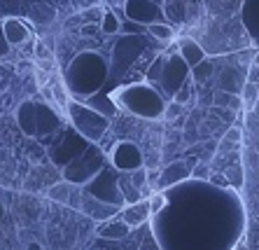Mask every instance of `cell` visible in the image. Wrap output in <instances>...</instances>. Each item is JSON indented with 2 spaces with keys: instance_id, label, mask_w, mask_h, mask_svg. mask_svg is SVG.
I'll list each match as a JSON object with an SVG mask.
<instances>
[{
  "instance_id": "obj_9",
  "label": "cell",
  "mask_w": 259,
  "mask_h": 250,
  "mask_svg": "<svg viewBox=\"0 0 259 250\" xmlns=\"http://www.w3.org/2000/svg\"><path fill=\"white\" fill-rule=\"evenodd\" d=\"M110 164L121 173H131L143 166V152H140V147L136 143L119 141L112 150V154H110Z\"/></svg>"
},
{
  "instance_id": "obj_17",
  "label": "cell",
  "mask_w": 259,
  "mask_h": 250,
  "mask_svg": "<svg viewBox=\"0 0 259 250\" xmlns=\"http://www.w3.org/2000/svg\"><path fill=\"white\" fill-rule=\"evenodd\" d=\"M82 208H84L94 220H105V218H112L119 206H112V203H105V201H101V199H96V196H91L89 201H84Z\"/></svg>"
},
{
  "instance_id": "obj_13",
  "label": "cell",
  "mask_w": 259,
  "mask_h": 250,
  "mask_svg": "<svg viewBox=\"0 0 259 250\" xmlns=\"http://www.w3.org/2000/svg\"><path fill=\"white\" fill-rule=\"evenodd\" d=\"M152 215V206H150V199H140L136 203H126L124 211H121V218L126 220L128 225L133 227H140L143 222H147V218Z\"/></svg>"
},
{
  "instance_id": "obj_27",
  "label": "cell",
  "mask_w": 259,
  "mask_h": 250,
  "mask_svg": "<svg viewBox=\"0 0 259 250\" xmlns=\"http://www.w3.org/2000/svg\"><path fill=\"white\" fill-rule=\"evenodd\" d=\"M182 112V103H178V101H173V103H168L166 105V110H163V117H166V119H175V117L180 115Z\"/></svg>"
},
{
  "instance_id": "obj_1",
  "label": "cell",
  "mask_w": 259,
  "mask_h": 250,
  "mask_svg": "<svg viewBox=\"0 0 259 250\" xmlns=\"http://www.w3.org/2000/svg\"><path fill=\"white\" fill-rule=\"evenodd\" d=\"M108 79V63L98 52H82L66 70V85L72 96H94Z\"/></svg>"
},
{
  "instance_id": "obj_18",
  "label": "cell",
  "mask_w": 259,
  "mask_h": 250,
  "mask_svg": "<svg viewBox=\"0 0 259 250\" xmlns=\"http://www.w3.org/2000/svg\"><path fill=\"white\" fill-rule=\"evenodd\" d=\"M238 143H241V129H238V127L229 129V131L224 134V138L220 141V147H217V157H227L229 152H236Z\"/></svg>"
},
{
  "instance_id": "obj_15",
  "label": "cell",
  "mask_w": 259,
  "mask_h": 250,
  "mask_svg": "<svg viewBox=\"0 0 259 250\" xmlns=\"http://www.w3.org/2000/svg\"><path fill=\"white\" fill-rule=\"evenodd\" d=\"M3 31H5V35H7V40H10L12 47L24 45L30 37L28 26H26L21 19H5V21H3Z\"/></svg>"
},
{
  "instance_id": "obj_32",
  "label": "cell",
  "mask_w": 259,
  "mask_h": 250,
  "mask_svg": "<svg viewBox=\"0 0 259 250\" xmlns=\"http://www.w3.org/2000/svg\"><path fill=\"white\" fill-rule=\"evenodd\" d=\"M252 66L259 70V49H257V52H254V56H252Z\"/></svg>"
},
{
  "instance_id": "obj_7",
  "label": "cell",
  "mask_w": 259,
  "mask_h": 250,
  "mask_svg": "<svg viewBox=\"0 0 259 250\" xmlns=\"http://www.w3.org/2000/svg\"><path fill=\"white\" fill-rule=\"evenodd\" d=\"M119 176H121V171H117L115 166L105 164L103 171L98 173L94 180L87 183V194L96 196V199H101V201H105V203H112V206H124L126 199L121 194Z\"/></svg>"
},
{
  "instance_id": "obj_16",
  "label": "cell",
  "mask_w": 259,
  "mask_h": 250,
  "mask_svg": "<svg viewBox=\"0 0 259 250\" xmlns=\"http://www.w3.org/2000/svg\"><path fill=\"white\" fill-rule=\"evenodd\" d=\"M178 52L182 54V59L189 63V66H199L201 61H205V49L201 47L196 40L192 37H182L180 43H178Z\"/></svg>"
},
{
  "instance_id": "obj_2",
  "label": "cell",
  "mask_w": 259,
  "mask_h": 250,
  "mask_svg": "<svg viewBox=\"0 0 259 250\" xmlns=\"http://www.w3.org/2000/svg\"><path fill=\"white\" fill-rule=\"evenodd\" d=\"M110 96H112V101L117 103V108H126L128 112H133V115H138V117H145V119L163 117V110H166V103H163L161 94L152 85H143V82L119 87V89L112 92Z\"/></svg>"
},
{
  "instance_id": "obj_21",
  "label": "cell",
  "mask_w": 259,
  "mask_h": 250,
  "mask_svg": "<svg viewBox=\"0 0 259 250\" xmlns=\"http://www.w3.org/2000/svg\"><path fill=\"white\" fill-rule=\"evenodd\" d=\"M227 178H229V185L236 189H241L243 183H245V173H243V166L241 161L236 159L234 164H229V169H227Z\"/></svg>"
},
{
  "instance_id": "obj_11",
  "label": "cell",
  "mask_w": 259,
  "mask_h": 250,
  "mask_svg": "<svg viewBox=\"0 0 259 250\" xmlns=\"http://www.w3.org/2000/svg\"><path fill=\"white\" fill-rule=\"evenodd\" d=\"M241 21H243V26H245L250 40L259 47V0H243Z\"/></svg>"
},
{
  "instance_id": "obj_26",
  "label": "cell",
  "mask_w": 259,
  "mask_h": 250,
  "mask_svg": "<svg viewBox=\"0 0 259 250\" xmlns=\"http://www.w3.org/2000/svg\"><path fill=\"white\" fill-rule=\"evenodd\" d=\"M150 206H152V215L159 213V211H161V208L166 206V196L161 194V189H157V192H154V194L150 196Z\"/></svg>"
},
{
  "instance_id": "obj_23",
  "label": "cell",
  "mask_w": 259,
  "mask_h": 250,
  "mask_svg": "<svg viewBox=\"0 0 259 250\" xmlns=\"http://www.w3.org/2000/svg\"><path fill=\"white\" fill-rule=\"evenodd\" d=\"M101 31L105 33V35H112V33L119 31V19L115 17V12H105V14H103Z\"/></svg>"
},
{
  "instance_id": "obj_10",
  "label": "cell",
  "mask_w": 259,
  "mask_h": 250,
  "mask_svg": "<svg viewBox=\"0 0 259 250\" xmlns=\"http://www.w3.org/2000/svg\"><path fill=\"white\" fill-rule=\"evenodd\" d=\"M124 12L131 21L140 26H150V24H157V21H163V12L161 7L152 0H126L124 3Z\"/></svg>"
},
{
  "instance_id": "obj_6",
  "label": "cell",
  "mask_w": 259,
  "mask_h": 250,
  "mask_svg": "<svg viewBox=\"0 0 259 250\" xmlns=\"http://www.w3.org/2000/svg\"><path fill=\"white\" fill-rule=\"evenodd\" d=\"M105 166V154L101 147L89 145L77 159H72L68 166H63V176L72 185H84L98 176Z\"/></svg>"
},
{
  "instance_id": "obj_3",
  "label": "cell",
  "mask_w": 259,
  "mask_h": 250,
  "mask_svg": "<svg viewBox=\"0 0 259 250\" xmlns=\"http://www.w3.org/2000/svg\"><path fill=\"white\" fill-rule=\"evenodd\" d=\"M189 75H192V66L182 59L180 52L168 56H157L154 63L150 66V70H147V79L154 82L168 96H175L182 87L187 85Z\"/></svg>"
},
{
  "instance_id": "obj_8",
  "label": "cell",
  "mask_w": 259,
  "mask_h": 250,
  "mask_svg": "<svg viewBox=\"0 0 259 250\" xmlns=\"http://www.w3.org/2000/svg\"><path fill=\"white\" fill-rule=\"evenodd\" d=\"M87 143L89 141H87L75 127L63 129V131H59V138H56V141L52 143V147L47 150L49 159H52L56 166H68L72 159H77L79 154L89 147Z\"/></svg>"
},
{
  "instance_id": "obj_12",
  "label": "cell",
  "mask_w": 259,
  "mask_h": 250,
  "mask_svg": "<svg viewBox=\"0 0 259 250\" xmlns=\"http://www.w3.org/2000/svg\"><path fill=\"white\" fill-rule=\"evenodd\" d=\"M192 176V166L187 164V161H173L170 166H166L161 171V176H159V189H166V187H173V185H178L180 180H187V178Z\"/></svg>"
},
{
  "instance_id": "obj_24",
  "label": "cell",
  "mask_w": 259,
  "mask_h": 250,
  "mask_svg": "<svg viewBox=\"0 0 259 250\" xmlns=\"http://www.w3.org/2000/svg\"><path fill=\"white\" fill-rule=\"evenodd\" d=\"M147 178H150V171H147L145 166H140V169L131 171V180H133V185H136L140 192H145V187H147Z\"/></svg>"
},
{
  "instance_id": "obj_5",
  "label": "cell",
  "mask_w": 259,
  "mask_h": 250,
  "mask_svg": "<svg viewBox=\"0 0 259 250\" xmlns=\"http://www.w3.org/2000/svg\"><path fill=\"white\" fill-rule=\"evenodd\" d=\"M68 117H70L72 127L84 136L89 143H98L103 136L108 134L110 117L98 112L96 108H89L87 103H77V101H68Z\"/></svg>"
},
{
  "instance_id": "obj_28",
  "label": "cell",
  "mask_w": 259,
  "mask_h": 250,
  "mask_svg": "<svg viewBox=\"0 0 259 250\" xmlns=\"http://www.w3.org/2000/svg\"><path fill=\"white\" fill-rule=\"evenodd\" d=\"M189 98H192V89H189V85H185L180 89V92L173 96V101H178V103H182V105H187L189 103Z\"/></svg>"
},
{
  "instance_id": "obj_14",
  "label": "cell",
  "mask_w": 259,
  "mask_h": 250,
  "mask_svg": "<svg viewBox=\"0 0 259 250\" xmlns=\"http://www.w3.org/2000/svg\"><path fill=\"white\" fill-rule=\"evenodd\" d=\"M128 232H131V225H128L124 218H112L96 229L98 236L108 238V241H119V238H124Z\"/></svg>"
},
{
  "instance_id": "obj_20",
  "label": "cell",
  "mask_w": 259,
  "mask_h": 250,
  "mask_svg": "<svg viewBox=\"0 0 259 250\" xmlns=\"http://www.w3.org/2000/svg\"><path fill=\"white\" fill-rule=\"evenodd\" d=\"M147 33H150L152 37L161 40V43H168V40H173V28H170L168 24H163V21L150 24V26H147Z\"/></svg>"
},
{
  "instance_id": "obj_22",
  "label": "cell",
  "mask_w": 259,
  "mask_h": 250,
  "mask_svg": "<svg viewBox=\"0 0 259 250\" xmlns=\"http://www.w3.org/2000/svg\"><path fill=\"white\" fill-rule=\"evenodd\" d=\"M212 75V63L205 59V61H201L199 66H194L192 68V77L199 82V85H203V82H208Z\"/></svg>"
},
{
  "instance_id": "obj_30",
  "label": "cell",
  "mask_w": 259,
  "mask_h": 250,
  "mask_svg": "<svg viewBox=\"0 0 259 250\" xmlns=\"http://www.w3.org/2000/svg\"><path fill=\"white\" fill-rule=\"evenodd\" d=\"M210 183L220 185V187H229V178L227 176H210Z\"/></svg>"
},
{
  "instance_id": "obj_31",
  "label": "cell",
  "mask_w": 259,
  "mask_h": 250,
  "mask_svg": "<svg viewBox=\"0 0 259 250\" xmlns=\"http://www.w3.org/2000/svg\"><path fill=\"white\" fill-rule=\"evenodd\" d=\"M234 250H250V245H247V241H238V245Z\"/></svg>"
},
{
  "instance_id": "obj_4",
  "label": "cell",
  "mask_w": 259,
  "mask_h": 250,
  "mask_svg": "<svg viewBox=\"0 0 259 250\" xmlns=\"http://www.w3.org/2000/svg\"><path fill=\"white\" fill-rule=\"evenodd\" d=\"M17 122L26 136L30 138H45L61 129V117L52 103H35L24 101L17 110Z\"/></svg>"
},
{
  "instance_id": "obj_29",
  "label": "cell",
  "mask_w": 259,
  "mask_h": 250,
  "mask_svg": "<svg viewBox=\"0 0 259 250\" xmlns=\"http://www.w3.org/2000/svg\"><path fill=\"white\" fill-rule=\"evenodd\" d=\"M10 40H7V35H5V31H3V26H0V56H5L7 52H10Z\"/></svg>"
},
{
  "instance_id": "obj_25",
  "label": "cell",
  "mask_w": 259,
  "mask_h": 250,
  "mask_svg": "<svg viewBox=\"0 0 259 250\" xmlns=\"http://www.w3.org/2000/svg\"><path fill=\"white\" fill-rule=\"evenodd\" d=\"M243 101H245V103H254V101H257V96H259V87L254 85V82H250V79H247L245 85H243Z\"/></svg>"
},
{
  "instance_id": "obj_19",
  "label": "cell",
  "mask_w": 259,
  "mask_h": 250,
  "mask_svg": "<svg viewBox=\"0 0 259 250\" xmlns=\"http://www.w3.org/2000/svg\"><path fill=\"white\" fill-rule=\"evenodd\" d=\"M215 105H220V108H229V110H241L243 108V96H238V94L234 92H224V89H220V92H215Z\"/></svg>"
}]
</instances>
